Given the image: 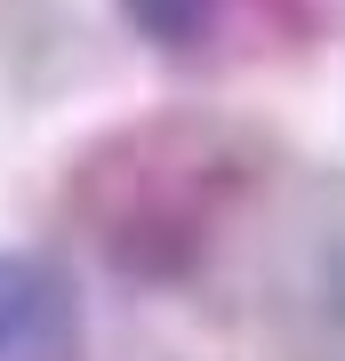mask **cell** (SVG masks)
Masks as SVG:
<instances>
[{"mask_svg":"<svg viewBox=\"0 0 345 361\" xmlns=\"http://www.w3.org/2000/svg\"><path fill=\"white\" fill-rule=\"evenodd\" d=\"M257 177H265L257 129L217 113H153V121H128L121 137H97L64 185V201L104 249V265L161 289L201 273L225 217L257 193Z\"/></svg>","mask_w":345,"mask_h":361,"instance_id":"6da1fadb","label":"cell"},{"mask_svg":"<svg viewBox=\"0 0 345 361\" xmlns=\"http://www.w3.org/2000/svg\"><path fill=\"white\" fill-rule=\"evenodd\" d=\"M121 16L137 40H153L177 65H201V56H225V49H297V40H313L305 0H121Z\"/></svg>","mask_w":345,"mask_h":361,"instance_id":"7a4b0ae2","label":"cell"},{"mask_svg":"<svg viewBox=\"0 0 345 361\" xmlns=\"http://www.w3.org/2000/svg\"><path fill=\"white\" fill-rule=\"evenodd\" d=\"M80 281L40 249H0V361H80Z\"/></svg>","mask_w":345,"mask_h":361,"instance_id":"3957f363","label":"cell"}]
</instances>
